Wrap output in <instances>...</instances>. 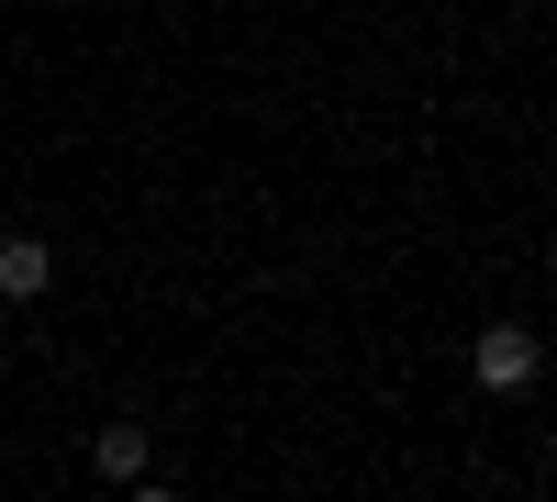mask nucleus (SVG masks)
Returning <instances> with one entry per match:
<instances>
[{"instance_id":"2","label":"nucleus","mask_w":557,"mask_h":502,"mask_svg":"<svg viewBox=\"0 0 557 502\" xmlns=\"http://www.w3.org/2000/svg\"><path fill=\"white\" fill-rule=\"evenodd\" d=\"M45 280H57V257H45V235H0V302H34Z\"/></svg>"},{"instance_id":"3","label":"nucleus","mask_w":557,"mask_h":502,"mask_svg":"<svg viewBox=\"0 0 557 502\" xmlns=\"http://www.w3.org/2000/svg\"><path fill=\"white\" fill-rule=\"evenodd\" d=\"M89 458H101V480H146V425H101Z\"/></svg>"},{"instance_id":"1","label":"nucleus","mask_w":557,"mask_h":502,"mask_svg":"<svg viewBox=\"0 0 557 502\" xmlns=\"http://www.w3.org/2000/svg\"><path fill=\"white\" fill-rule=\"evenodd\" d=\"M469 369H480V391H524V380H535V335H524V325H491Z\"/></svg>"}]
</instances>
